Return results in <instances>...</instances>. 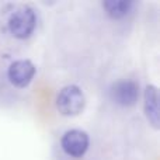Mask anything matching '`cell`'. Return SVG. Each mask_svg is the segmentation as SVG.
I'll return each mask as SVG.
<instances>
[{
	"mask_svg": "<svg viewBox=\"0 0 160 160\" xmlns=\"http://www.w3.org/2000/svg\"><path fill=\"white\" fill-rule=\"evenodd\" d=\"M34 75H35V66L28 59H20V61L13 62L7 70V78L11 84H14L16 87L28 86Z\"/></svg>",
	"mask_w": 160,
	"mask_h": 160,
	"instance_id": "obj_4",
	"label": "cell"
},
{
	"mask_svg": "<svg viewBox=\"0 0 160 160\" xmlns=\"http://www.w3.org/2000/svg\"><path fill=\"white\" fill-rule=\"evenodd\" d=\"M111 96L117 104L131 107L138 101L139 86L133 80H119L111 88Z\"/></svg>",
	"mask_w": 160,
	"mask_h": 160,
	"instance_id": "obj_5",
	"label": "cell"
},
{
	"mask_svg": "<svg viewBox=\"0 0 160 160\" xmlns=\"http://www.w3.org/2000/svg\"><path fill=\"white\" fill-rule=\"evenodd\" d=\"M133 3L129 0H108V2L102 3V7L105 8V13L111 17V18H122L131 11Z\"/></svg>",
	"mask_w": 160,
	"mask_h": 160,
	"instance_id": "obj_7",
	"label": "cell"
},
{
	"mask_svg": "<svg viewBox=\"0 0 160 160\" xmlns=\"http://www.w3.org/2000/svg\"><path fill=\"white\" fill-rule=\"evenodd\" d=\"M37 25V16L28 6H21L10 14L7 21L8 31L18 39H25L34 32Z\"/></svg>",
	"mask_w": 160,
	"mask_h": 160,
	"instance_id": "obj_1",
	"label": "cell"
},
{
	"mask_svg": "<svg viewBox=\"0 0 160 160\" xmlns=\"http://www.w3.org/2000/svg\"><path fill=\"white\" fill-rule=\"evenodd\" d=\"M88 145H90L88 135L84 131L80 129H70L65 132L61 141V146L63 152L73 159L83 158L88 149Z\"/></svg>",
	"mask_w": 160,
	"mask_h": 160,
	"instance_id": "obj_3",
	"label": "cell"
},
{
	"mask_svg": "<svg viewBox=\"0 0 160 160\" xmlns=\"http://www.w3.org/2000/svg\"><path fill=\"white\" fill-rule=\"evenodd\" d=\"M145 112L150 124L159 128V93L153 84L145 88Z\"/></svg>",
	"mask_w": 160,
	"mask_h": 160,
	"instance_id": "obj_6",
	"label": "cell"
},
{
	"mask_svg": "<svg viewBox=\"0 0 160 160\" xmlns=\"http://www.w3.org/2000/svg\"><path fill=\"white\" fill-rule=\"evenodd\" d=\"M86 105L84 93L79 86L70 84L63 87L56 97V107L62 115L75 117L79 115Z\"/></svg>",
	"mask_w": 160,
	"mask_h": 160,
	"instance_id": "obj_2",
	"label": "cell"
}]
</instances>
